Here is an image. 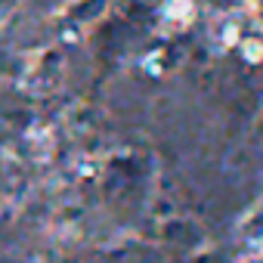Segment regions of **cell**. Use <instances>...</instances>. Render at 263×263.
<instances>
[{
	"label": "cell",
	"instance_id": "obj_1",
	"mask_svg": "<svg viewBox=\"0 0 263 263\" xmlns=\"http://www.w3.org/2000/svg\"><path fill=\"white\" fill-rule=\"evenodd\" d=\"M251 263H263V257H257V260H251Z\"/></svg>",
	"mask_w": 263,
	"mask_h": 263
}]
</instances>
